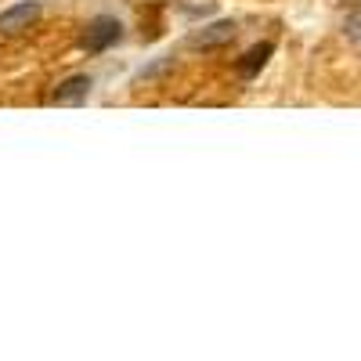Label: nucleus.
<instances>
[{"mask_svg": "<svg viewBox=\"0 0 361 361\" xmlns=\"http://www.w3.org/2000/svg\"><path fill=\"white\" fill-rule=\"evenodd\" d=\"M119 37H123V25H119V18L98 15L94 22H87L80 44H83V51H90V54H102V51H109L112 44H119Z\"/></svg>", "mask_w": 361, "mask_h": 361, "instance_id": "1", "label": "nucleus"}, {"mask_svg": "<svg viewBox=\"0 0 361 361\" xmlns=\"http://www.w3.org/2000/svg\"><path fill=\"white\" fill-rule=\"evenodd\" d=\"M238 33V25L231 18H221V22H209L202 29H195V33L188 37V47L192 51H217V47H228Z\"/></svg>", "mask_w": 361, "mask_h": 361, "instance_id": "2", "label": "nucleus"}, {"mask_svg": "<svg viewBox=\"0 0 361 361\" xmlns=\"http://www.w3.org/2000/svg\"><path fill=\"white\" fill-rule=\"evenodd\" d=\"M37 18H40V4H37V0L15 4V8H8V11H0V33H4V37H18V33H25V29L33 25Z\"/></svg>", "mask_w": 361, "mask_h": 361, "instance_id": "3", "label": "nucleus"}, {"mask_svg": "<svg viewBox=\"0 0 361 361\" xmlns=\"http://www.w3.org/2000/svg\"><path fill=\"white\" fill-rule=\"evenodd\" d=\"M90 76H69V80H62L54 87V94H51V105H58V109H73V105H83L87 98H90Z\"/></svg>", "mask_w": 361, "mask_h": 361, "instance_id": "4", "label": "nucleus"}, {"mask_svg": "<svg viewBox=\"0 0 361 361\" xmlns=\"http://www.w3.org/2000/svg\"><path fill=\"white\" fill-rule=\"evenodd\" d=\"M271 51H275V47H271V44H257V47H250L243 58H238V62H235V73L238 76H243V80H253L264 66H267V58H271Z\"/></svg>", "mask_w": 361, "mask_h": 361, "instance_id": "5", "label": "nucleus"}, {"mask_svg": "<svg viewBox=\"0 0 361 361\" xmlns=\"http://www.w3.org/2000/svg\"><path fill=\"white\" fill-rule=\"evenodd\" d=\"M343 33H347V40H354V44H361V0L347 11V22H343Z\"/></svg>", "mask_w": 361, "mask_h": 361, "instance_id": "6", "label": "nucleus"}]
</instances>
